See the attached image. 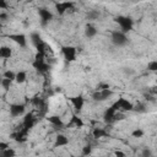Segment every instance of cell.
Instances as JSON below:
<instances>
[{"mask_svg":"<svg viewBox=\"0 0 157 157\" xmlns=\"http://www.w3.org/2000/svg\"><path fill=\"white\" fill-rule=\"evenodd\" d=\"M112 96H113V91L110 88H104V90H96L92 94V98L97 102H103Z\"/></svg>","mask_w":157,"mask_h":157,"instance_id":"obj_5","label":"cell"},{"mask_svg":"<svg viewBox=\"0 0 157 157\" xmlns=\"http://www.w3.org/2000/svg\"><path fill=\"white\" fill-rule=\"evenodd\" d=\"M34 124H36V118H34V115H33L32 113L26 114V117H25V119H23V121H22V126H23L25 129L29 130L31 128L34 126Z\"/></svg>","mask_w":157,"mask_h":157,"instance_id":"obj_13","label":"cell"},{"mask_svg":"<svg viewBox=\"0 0 157 157\" xmlns=\"http://www.w3.org/2000/svg\"><path fill=\"white\" fill-rule=\"evenodd\" d=\"M9 110H10V115H11L12 118L20 117V115H22V114H23V112H25V104L12 103V104H10Z\"/></svg>","mask_w":157,"mask_h":157,"instance_id":"obj_9","label":"cell"},{"mask_svg":"<svg viewBox=\"0 0 157 157\" xmlns=\"http://www.w3.org/2000/svg\"><path fill=\"white\" fill-rule=\"evenodd\" d=\"M114 155H115V156H121V157H124V156H125V153H124V152H121V151H115V152H114Z\"/></svg>","mask_w":157,"mask_h":157,"instance_id":"obj_33","label":"cell"},{"mask_svg":"<svg viewBox=\"0 0 157 157\" xmlns=\"http://www.w3.org/2000/svg\"><path fill=\"white\" fill-rule=\"evenodd\" d=\"M38 13H39V17H40L43 25H45V23H48L49 21L53 20V13L48 9H45V7H40L38 10Z\"/></svg>","mask_w":157,"mask_h":157,"instance_id":"obj_11","label":"cell"},{"mask_svg":"<svg viewBox=\"0 0 157 157\" xmlns=\"http://www.w3.org/2000/svg\"><path fill=\"white\" fill-rule=\"evenodd\" d=\"M87 20H91V21H94V20H97L98 17H99V12L97 11V10H90L88 12H87Z\"/></svg>","mask_w":157,"mask_h":157,"instance_id":"obj_22","label":"cell"},{"mask_svg":"<svg viewBox=\"0 0 157 157\" xmlns=\"http://www.w3.org/2000/svg\"><path fill=\"white\" fill-rule=\"evenodd\" d=\"M6 17H7V15H6V13L2 11V12L0 13V20H1V21H5V20H6Z\"/></svg>","mask_w":157,"mask_h":157,"instance_id":"obj_32","label":"cell"},{"mask_svg":"<svg viewBox=\"0 0 157 157\" xmlns=\"http://www.w3.org/2000/svg\"><path fill=\"white\" fill-rule=\"evenodd\" d=\"M104 88H109V85L108 83H99L96 90H104Z\"/></svg>","mask_w":157,"mask_h":157,"instance_id":"obj_29","label":"cell"},{"mask_svg":"<svg viewBox=\"0 0 157 157\" xmlns=\"http://www.w3.org/2000/svg\"><path fill=\"white\" fill-rule=\"evenodd\" d=\"M32 66L39 72V74H45L48 72V70L50 69V66L45 63V53H39L37 52L34 60L32 63Z\"/></svg>","mask_w":157,"mask_h":157,"instance_id":"obj_1","label":"cell"},{"mask_svg":"<svg viewBox=\"0 0 157 157\" xmlns=\"http://www.w3.org/2000/svg\"><path fill=\"white\" fill-rule=\"evenodd\" d=\"M11 83H12V81H11L10 78L2 77V80H1V86H2V88H4L5 91H9V90H10V87H11Z\"/></svg>","mask_w":157,"mask_h":157,"instance_id":"obj_24","label":"cell"},{"mask_svg":"<svg viewBox=\"0 0 157 157\" xmlns=\"http://www.w3.org/2000/svg\"><path fill=\"white\" fill-rule=\"evenodd\" d=\"M66 126H67V128H72V126H74V128H82V126H83V121H82V119L78 118L77 115H72Z\"/></svg>","mask_w":157,"mask_h":157,"instance_id":"obj_14","label":"cell"},{"mask_svg":"<svg viewBox=\"0 0 157 157\" xmlns=\"http://www.w3.org/2000/svg\"><path fill=\"white\" fill-rule=\"evenodd\" d=\"M91 152H92V146H91V145H86V146L82 148V155H85V156L90 155Z\"/></svg>","mask_w":157,"mask_h":157,"instance_id":"obj_28","label":"cell"},{"mask_svg":"<svg viewBox=\"0 0 157 157\" xmlns=\"http://www.w3.org/2000/svg\"><path fill=\"white\" fill-rule=\"evenodd\" d=\"M92 136H93L94 139H102V137L109 136V134H108V131H107L105 129H103V128H96V129H93V131H92Z\"/></svg>","mask_w":157,"mask_h":157,"instance_id":"obj_17","label":"cell"},{"mask_svg":"<svg viewBox=\"0 0 157 157\" xmlns=\"http://www.w3.org/2000/svg\"><path fill=\"white\" fill-rule=\"evenodd\" d=\"M16 155V152L12 150V148H6V150H2V151H0V156L1 157H13Z\"/></svg>","mask_w":157,"mask_h":157,"instance_id":"obj_23","label":"cell"},{"mask_svg":"<svg viewBox=\"0 0 157 157\" xmlns=\"http://www.w3.org/2000/svg\"><path fill=\"white\" fill-rule=\"evenodd\" d=\"M31 42H32V44L34 45V48H37L38 45H40L44 40L40 38V36H39V33H37V32H33V33H31Z\"/></svg>","mask_w":157,"mask_h":157,"instance_id":"obj_19","label":"cell"},{"mask_svg":"<svg viewBox=\"0 0 157 157\" xmlns=\"http://www.w3.org/2000/svg\"><path fill=\"white\" fill-rule=\"evenodd\" d=\"M150 155H151V151H148V150L144 151V156H150Z\"/></svg>","mask_w":157,"mask_h":157,"instance_id":"obj_34","label":"cell"},{"mask_svg":"<svg viewBox=\"0 0 157 157\" xmlns=\"http://www.w3.org/2000/svg\"><path fill=\"white\" fill-rule=\"evenodd\" d=\"M110 40L115 47H124L128 43L126 33L123 31H113L110 36Z\"/></svg>","mask_w":157,"mask_h":157,"instance_id":"obj_2","label":"cell"},{"mask_svg":"<svg viewBox=\"0 0 157 157\" xmlns=\"http://www.w3.org/2000/svg\"><path fill=\"white\" fill-rule=\"evenodd\" d=\"M85 34H86V37H88V38H93V37L97 34V28H96L93 25L88 23V25L85 27Z\"/></svg>","mask_w":157,"mask_h":157,"instance_id":"obj_18","label":"cell"},{"mask_svg":"<svg viewBox=\"0 0 157 157\" xmlns=\"http://www.w3.org/2000/svg\"><path fill=\"white\" fill-rule=\"evenodd\" d=\"M48 121H49L53 126H55V128H58V129H63V128H64V123H63V120H61L58 115L48 117Z\"/></svg>","mask_w":157,"mask_h":157,"instance_id":"obj_16","label":"cell"},{"mask_svg":"<svg viewBox=\"0 0 157 157\" xmlns=\"http://www.w3.org/2000/svg\"><path fill=\"white\" fill-rule=\"evenodd\" d=\"M70 102L72 104V107L75 108L76 112H80L82 108H83V104H85V99L82 96H75V97H71L70 98Z\"/></svg>","mask_w":157,"mask_h":157,"instance_id":"obj_12","label":"cell"},{"mask_svg":"<svg viewBox=\"0 0 157 157\" xmlns=\"http://www.w3.org/2000/svg\"><path fill=\"white\" fill-rule=\"evenodd\" d=\"M144 134H145V132H144V130H142V129H135V130L131 132V136L137 139V137H142V136H144Z\"/></svg>","mask_w":157,"mask_h":157,"instance_id":"obj_26","label":"cell"},{"mask_svg":"<svg viewBox=\"0 0 157 157\" xmlns=\"http://www.w3.org/2000/svg\"><path fill=\"white\" fill-rule=\"evenodd\" d=\"M55 10L59 15H63L69 10H75V7L71 1H63V2H58L55 5Z\"/></svg>","mask_w":157,"mask_h":157,"instance_id":"obj_10","label":"cell"},{"mask_svg":"<svg viewBox=\"0 0 157 157\" xmlns=\"http://www.w3.org/2000/svg\"><path fill=\"white\" fill-rule=\"evenodd\" d=\"M9 39H11V40L15 42L16 44H18L21 48H26V47H27V39H26V36L22 34V33L9 34Z\"/></svg>","mask_w":157,"mask_h":157,"instance_id":"obj_8","label":"cell"},{"mask_svg":"<svg viewBox=\"0 0 157 157\" xmlns=\"http://www.w3.org/2000/svg\"><path fill=\"white\" fill-rule=\"evenodd\" d=\"M27 80V74H26V71H18L17 74H16V82L17 83H23L25 81Z\"/></svg>","mask_w":157,"mask_h":157,"instance_id":"obj_21","label":"cell"},{"mask_svg":"<svg viewBox=\"0 0 157 157\" xmlns=\"http://www.w3.org/2000/svg\"><path fill=\"white\" fill-rule=\"evenodd\" d=\"M69 144V139L63 135V134H58L55 137V142H54V147H61V146H66Z\"/></svg>","mask_w":157,"mask_h":157,"instance_id":"obj_15","label":"cell"},{"mask_svg":"<svg viewBox=\"0 0 157 157\" xmlns=\"http://www.w3.org/2000/svg\"><path fill=\"white\" fill-rule=\"evenodd\" d=\"M12 55V50L9 48V47H1L0 48V56L2 58V59H9L10 56Z\"/></svg>","mask_w":157,"mask_h":157,"instance_id":"obj_20","label":"cell"},{"mask_svg":"<svg viewBox=\"0 0 157 157\" xmlns=\"http://www.w3.org/2000/svg\"><path fill=\"white\" fill-rule=\"evenodd\" d=\"M119 117H123V115H120V114H119V110H117L113 105H110V107L105 110V113H104V115H103L104 121L108 123V124H110V123H113V121H115V120H118V119H121V118H119Z\"/></svg>","mask_w":157,"mask_h":157,"instance_id":"obj_6","label":"cell"},{"mask_svg":"<svg viewBox=\"0 0 157 157\" xmlns=\"http://www.w3.org/2000/svg\"><path fill=\"white\" fill-rule=\"evenodd\" d=\"M115 22L119 25L120 31H123L125 33L129 32V31H131L132 29V26H134L132 20L130 17H128V16H118L115 18Z\"/></svg>","mask_w":157,"mask_h":157,"instance_id":"obj_3","label":"cell"},{"mask_svg":"<svg viewBox=\"0 0 157 157\" xmlns=\"http://www.w3.org/2000/svg\"><path fill=\"white\" fill-rule=\"evenodd\" d=\"M113 107L117 109V110H119V112H130V110H134V104L131 103V102H129L128 99H125V98H119L114 104H113Z\"/></svg>","mask_w":157,"mask_h":157,"instance_id":"obj_4","label":"cell"},{"mask_svg":"<svg viewBox=\"0 0 157 157\" xmlns=\"http://www.w3.org/2000/svg\"><path fill=\"white\" fill-rule=\"evenodd\" d=\"M9 147H10V146H9L7 142H0V151L6 150V148H9Z\"/></svg>","mask_w":157,"mask_h":157,"instance_id":"obj_31","label":"cell"},{"mask_svg":"<svg viewBox=\"0 0 157 157\" xmlns=\"http://www.w3.org/2000/svg\"><path fill=\"white\" fill-rule=\"evenodd\" d=\"M61 53H63V55H64V59H65L66 61L71 63V61H74V60L76 59V53H77V50H76L75 47L65 45V47L61 48Z\"/></svg>","mask_w":157,"mask_h":157,"instance_id":"obj_7","label":"cell"},{"mask_svg":"<svg viewBox=\"0 0 157 157\" xmlns=\"http://www.w3.org/2000/svg\"><path fill=\"white\" fill-rule=\"evenodd\" d=\"M2 76L6 77V78H10L11 81H15V80H16V74H15L13 71H11V70H6V71L2 74Z\"/></svg>","mask_w":157,"mask_h":157,"instance_id":"obj_25","label":"cell"},{"mask_svg":"<svg viewBox=\"0 0 157 157\" xmlns=\"http://www.w3.org/2000/svg\"><path fill=\"white\" fill-rule=\"evenodd\" d=\"M147 70L150 71H157V60H152L147 64Z\"/></svg>","mask_w":157,"mask_h":157,"instance_id":"obj_27","label":"cell"},{"mask_svg":"<svg viewBox=\"0 0 157 157\" xmlns=\"http://www.w3.org/2000/svg\"><path fill=\"white\" fill-rule=\"evenodd\" d=\"M0 9H1V10L7 9V2H6V0H0Z\"/></svg>","mask_w":157,"mask_h":157,"instance_id":"obj_30","label":"cell"}]
</instances>
